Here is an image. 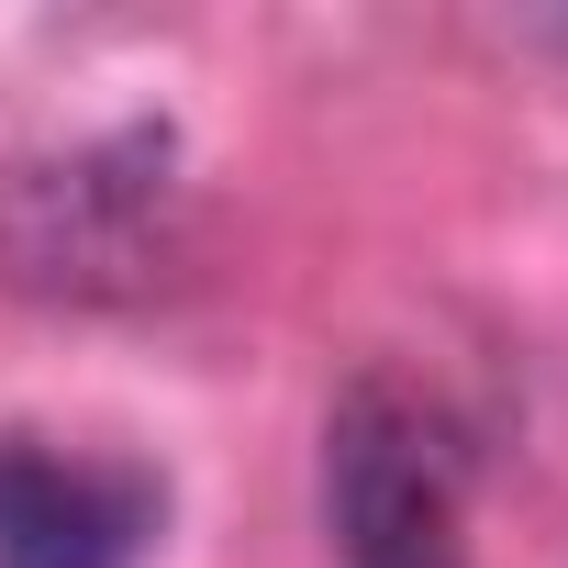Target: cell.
<instances>
[{
    "label": "cell",
    "instance_id": "cell-1",
    "mask_svg": "<svg viewBox=\"0 0 568 568\" xmlns=\"http://www.w3.org/2000/svg\"><path fill=\"white\" fill-rule=\"evenodd\" d=\"M179 145L101 134L0 179V267L34 302H145L179 256Z\"/></svg>",
    "mask_w": 568,
    "mask_h": 568
},
{
    "label": "cell",
    "instance_id": "cell-2",
    "mask_svg": "<svg viewBox=\"0 0 568 568\" xmlns=\"http://www.w3.org/2000/svg\"><path fill=\"white\" fill-rule=\"evenodd\" d=\"M324 513L346 568H468L457 446L402 379H357L324 424Z\"/></svg>",
    "mask_w": 568,
    "mask_h": 568
},
{
    "label": "cell",
    "instance_id": "cell-3",
    "mask_svg": "<svg viewBox=\"0 0 568 568\" xmlns=\"http://www.w3.org/2000/svg\"><path fill=\"white\" fill-rule=\"evenodd\" d=\"M156 524H168V490L145 468L0 435V568H145Z\"/></svg>",
    "mask_w": 568,
    "mask_h": 568
},
{
    "label": "cell",
    "instance_id": "cell-4",
    "mask_svg": "<svg viewBox=\"0 0 568 568\" xmlns=\"http://www.w3.org/2000/svg\"><path fill=\"white\" fill-rule=\"evenodd\" d=\"M546 45H557V57H568V12H557V23H546Z\"/></svg>",
    "mask_w": 568,
    "mask_h": 568
}]
</instances>
